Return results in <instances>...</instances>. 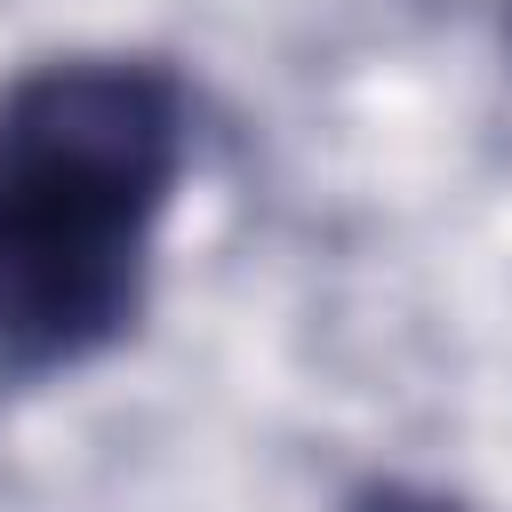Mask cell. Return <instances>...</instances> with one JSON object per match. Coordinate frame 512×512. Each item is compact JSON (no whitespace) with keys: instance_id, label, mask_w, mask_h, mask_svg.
I'll return each mask as SVG.
<instances>
[{"instance_id":"obj_1","label":"cell","mask_w":512,"mask_h":512,"mask_svg":"<svg viewBox=\"0 0 512 512\" xmlns=\"http://www.w3.org/2000/svg\"><path fill=\"white\" fill-rule=\"evenodd\" d=\"M192 152L176 56L64 48L0 80V392L64 384L144 328Z\"/></svg>"},{"instance_id":"obj_2","label":"cell","mask_w":512,"mask_h":512,"mask_svg":"<svg viewBox=\"0 0 512 512\" xmlns=\"http://www.w3.org/2000/svg\"><path fill=\"white\" fill-rule=\"evenodd\" d=\"M336 512H480V504H464V496H448L432 480H360Z\"/></svg>"}]
</instances>
